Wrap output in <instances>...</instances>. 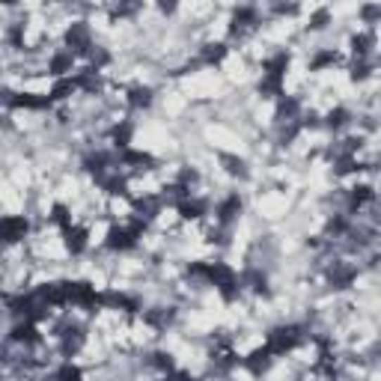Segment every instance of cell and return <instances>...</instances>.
<instances>
[{"instance_id":"cell-8","label":"cell","mask_w":381,"mask_h":381,"mask_svg":"<svg viewBox=\"0 0 381 381\" xmlns=\"http://www.w3.org/2000/svg\"><path fill=\"white\" fill-rule=\"evenodd\" d=\"M259 27V12L253 6H238L230 18V36L233 39H245L247 33H253Z\"/></svg>"},{"instance_id":"cell-36","label":"cell","mask_w":381,"mask_h":381,"mask_svg":"<svg viewBox=\"0 0 381 381\" xmlns=\"http://www.w3.org/2000/svg\"><path fill=\"white\" fill-rule=\"evenodd\" d=\"M51 224H57L60 230H66V226H72L75 221H72V212H69V206L66 202H54V206H51Z\"/></svg>"},{"instance_id":"cell-4","label":"cell","mask_w":381,"mask_h":381,"mask_svg":"<svg viewBox=\"0 0 381 381\" xmlns=\"http://www.w3.org/2000/svg\"><path fill=\"white\" fill-rule=\"evenodd\" d=\"M304 337H307V328L304 325H280V328H271L269 337H265V346H269V351L274 354V358H283V354L295 351Z\"/></svg>"},{"instance_id":"cell-27","label":"cell","mask_w":381,"mask_h":381,"mask_svg":"<svg viewBox=\"0 0 381 381\" xmlns=\"http://www.w3.org/2000/svg\"><path fill=\"white\" fill-rule=\"evenodd\" d=\"M346 200H349V212H361L363 206L375 202V190H373V185H354V188H349Z\"/></svg>"},{"instance_id":"cell-39","label":"cell","mask_w":381,"mask_h":381,"mask_svg":"<svg viewBox=\"0 0 381 381\" xmlns=\"http://www.w3.org/2000/svg\"><path fill=\"white\" fill-rule=\"evenodd\" d=\"M334 21V15H331V9H316L313 15H310V21H307V30H313V33H319V30H325L328 24Z\"/></svg>"},{"instance_id":"cell-3","label":"cell","mask_w":381,"mask_h":381,"mask_svg":"<svg viewBox=\"0 0 381 381\" xmlns=\"http://www.w3.org/2000/svg\"><path fill=\"white\" fill-rule=\"evenodd\" d=\"M146 230H149V221L141 218V214H134L129 224H113L110 226L108 235H105V247L113 250V253H125V250L137 247V241L143 238Z\"/></svg>"},{"instance_id":"cell-6","label":"cell","mask_w":381,"mask_h":381,"mask_svg":"<svg viewBox=\"0 0 381 381\" xmlns=\"http://www.w3.org/2000/svg\"><path fill=\"white\" fill-rule=\"evenodd\" d=\"M30 233V221L24 214H4L0 218V247H12Z\"/></svg>"},{"instance_id":"cell-48","label":"cell","mask_w":381,"mask_h":381,"mask_svg":"<svg viewBox=\"0 0 381 381\" xmlns=\"http://www.w3.org/2000/svg\"><path fill=\"white\" fill-rule=\"evenodd\" d=\"M57 375H63V378H78L81 370H78V366H72V363H66L63 370H57Z\"/></svg>"},{"instance_id":"cell-47","label":"cell","mask_w":381,"mask_h":381,"mask_svg":"<svg viewBox=\"0 0 381 381\" xmlns=\"http://www.w3.org/2000/svg\"><path fill=\"white\" fill-rule=\"evenodd\" d=\"M158 9L164 12V15H173V12L179 9V0H158Z\"/></svg>"},{"instance_id":"cell-22","label":"cell","mask_w":381,"mask_h":381,"mask_svg":"<svg viewBox=\"0 0 381 381\" xmlns=\"http://www.w3.org/2000/svg\"><path fill=\"white\" fill-rule=\"evenodd\" d=\"M206 209H209V202L200 200V197H194V194L176 202V212H179L182 221H200L202 214H206Z\"/></svg>"},{"instance_id":"cell-46","label":"cell","mask_w":381,"mask_h":381,"mask_svg":"<svg viewBox=\"0 0 381 381\" xmlns=\"http://www.w3.org/2000/svg\"><path fill=\"white\" fill-rule=\"evenodd\" d=\"M176 182H182V185H188L190 190H194V185L200 182V173H197V170H190V167H185V170L179 173V179H176Z\"/></svg>"},{"instance_id":"cell-25","label":"cell","mask_w":381,"mask_h":381,"mask_svg":"<svg viewBox=\"0 0 381 381\" xmlns=\"http://www.w3.org/2000/svg\"><path fill=\"white\" fill-rule=\"evenodd\" d=\"M226 54H230V45L226 42H209V45H202L197 60H200V66H221Z\"/></svg>"},{"instance_id":"cell-15","label":"cell","mask_w":381,"mask_h":381,"mask_svg":"<svg viewBox=\"0 0 381 381\" xmlns=\"http://www.w3.org/2000/svg\"><path fill=\"white\" fill-rule=\"evenodd\" d=\"M51 105H54V101L48 96H39V93H12L6 108H12V110H51Z\"/></svg>"},{"instance_id":"cell-31","label":"cell","mask_w":381,"mask_h":381,"mask_svg":"<svg viewBox=\"0 0 381 381\" xmlns=\"http://www.w3.org/2000/svg\"><path fill=\"white\" fill-rule=\"evenodd\" d=\"M238 280H241V286H247V289L257 292V295H265V298H269V280H265V274H262V271L247 269L245 274L238 277Z\"/></svg>"},{"instance_id":"cell-33","label":"cell","mask_w":381,"mask_h":381,"mask_svg":"<svg viewBox=\"0 0 381 381\" xmlns=\"http://www.w3.org/2000/svg\"><path fill=\"white\" fill-rule=\"evenodd\" d=\"M221 164H224V170L230 173V176H235V179H247L250 176V170H247V164H245V158H238V155H230V152H221Z\"/></svg>"},{"instance_id":"cell-29","label":"cell","mask_w":381,"mask_h":381,"mask_svg":"<svg viewBox=\"0 0 381 381\" xmlns=\"http://www.w3.org/2000/svg\"><path fill=\"white\" fill-rule=\"evenodd\" d=\"M131 137H134V122H129V120H120V122L110 129V143L117 146V149L131 146Z\"/></svg>"},{"instance_id":"cell-7","label":"cell","mask_w":381,"mask_h":381,"mask_svg":"<svg viewBox=\"0 0 381 381\" xmlns=\"http://www.w3.org/2000/svg\"><path fill=\"white\" fill-rule=\"evenodd\" d=\"M69 307H81L86 313L98 310V292L90 280H69Z\"/></svg>"},{"instance_id":"cell-14","label":"cell","mask_w":381,"mask_h":381,"mask_svg":"<svg viewBox=\"0 0 381 381\" xmlns=\"http://www.w3.org/2000/svg\"><path fill=\"white\" fill-rule=\"evenodd\" d=\"M60 233H63V245H66V250L72 253V257H81V253L86 250V245H90V230H86V226L72 224Z\"/></svg>"},{"instance_id":"cell-21","label":"cell","mask_w":381,"mask_h":381,"mask_svg":"<svg viewBox=\"0 0 381 381\" xmlns=\"http://www.w3.org/2000/svg\"><path fill=\"white\" fill-rule=\"evenodd\" d=\"M98 188L105 190L108 197H129V179L125 176H120V173H105V176H98Z\"/></svg>"},{"instance_id":"cell-38","label":"cell","mask_w":381,"mask_h":381,"mask_svg":"<svg viewBox=\"0 0 381 381\" xmlns=\"http://www.w3.org/2000/svg\"><path fill=\"white\" fill-rule=\"evenodd\" d=\"M349 122H351V113H349L346 108H334V110H331V113H328V117H325V125H328V129H331V131L346 129Z\"/></svg>"},{"instance_id":"cell-30","label":"cell","mask_w":381,"mask_h":381,"mask_svg":"<svg viewBox=\"0 0 381 381\" xmlns=\"http://www.w3.org/2000/svg\"><path fill=\"white\" fill-rule=\"evenodd\" d=\"M173 319H176V313H173V310H164V307L146 310V313H143V322H146L149 328H155V331H167V328L173 325Z\"/></svg>"},{"instance_id":"cell-20","label":"cell","mask_w":381,"mask_h":381,"mask_svg":"<svg viewBox=\"0 0 381 381\" xmlns=\"http://www.w3.org/2000/svg\"><path fill=\"white\" fill-rule=\"evenodd\" d=\"M113 164H117V158L110 155V152H90V155L84 158V170L93 176V179H98V176H105Z\"/></svg>"},{"instance_id":"cell-45","label":"cell","mask_w":381,"mask_h":381,"mask_svg":"<svg viewBox=\"0 0 381 381\" xmlns=\"http://www.w3.org/2000/svg\"><path fill=\"white\" fill-rule=\"evenodd\" d=\"M6 39H9V45H12V48H24V21L12 24L9 33H6Z\"/></svg>"},{"instance_id":"cell-41","label":"cell","mask_w":381,"mask_h":381,"mask_svg":"<svg viewBox=\"0 0 381 381\" xmlns=\"http://www.w3.org/2000/svg\"><path fill=\"white\" fill-rule=\"evenodd\" d=\"M358 15H361V21H363V24H370V27H375L378 18H381V6H378V4H363V6L358 9Z\"/></svg>"},{"instance_id":"cell-26","label":"cell","mask_w":381,"mask_h":381,"mask_svg":"<svg viewBox=\"0 0 381 381\" xmlns=\"http://www.w3.org/2000/svg\"><path fill=\"white\" fill-rule=\"evenodd\" d=\"M271 361H274V354L269 351V346H262V349H253V351L247 354V358L241 361V363H245L253 375H262V373H269Z\"/></svg>"},{"instance_id":"cell-37","label":"cell","mask_w":381,"mask_h":381,"mask_svg":"<svg viewBox=\"0 0 381 381\" xmlns=\"http://www.w3.org/2000/svg\"><path fill=\"white\" fill-rule=\"evenodd\" d=\"M141 6H143V0H117L110 18L113 21H117V18H131V15H137V9H141Z\"/></svg>"},{"instance_id":"cell-11","label":"cell","mask_w":381,"mask_h":381,"mask_svg":"<svg viewBox=\"0 0 381 381\" xmlns=\"http://www.w3.org/2000/svg\"><path fill=\"white\" fill-rule=\"evenodd\" d=\"M42 340H45V337L39 334V328H36V322H30V319L18 322V325L9 331V342H15V346L33 349V346H42Z\"/></svg>"},{"instance_id":"cell-44","label":"cell","mask_w":381,"mask_h":381,"mask_svg":"<svg viewBox=\"0 0 381 381\" xmlns=\"http://www.w3.org/2000/svg\"><path fill=\"white\" fill-rule=\"evenodd\" d=\"M86 57H90V66H96V69H105L108 66V63H110V54H108V51L105 48H90V54H86Z\"/></svg>"},{"instance_id":"cell-17","label":"cell","mask_w":381,"mask_h":381,"mask_svg":"<svg viewBox=\"0 0 381 381\" xmlns=\"http://www.w3.org/2000/svg\"><path fill=\"white\" fill-rule=\"evenodd\" d=\"M117 164H122V167H134V170H152V167H155V158H152L149 152L125 146V149H120Z\"/></svg>"},{"instance_id":"cell-28","label":"cell","mask_w":381,"mask_h":381,"mask_svg":"<svg viewBox=\"0 0 381 381\" xmlns=\"http://www.w3.org/2000/svg\"><path fill=\"white\" fill-rule=\"evenodd\" d=\"M152 93L149 86H129V93H125V101H129V108L131 110H146L152 108Z\"/></svg>"},{"instance_id":"cell-13","label":"cell","mask_w":381,"mask_h":381,"mask_svg":"<svg viewBox=\"0 0 381 381\" xmlns=\"http://www.w3.org/2000/svg\"><path fill=\"white\" fill-rule=\"evenodd\" d=\"M238 218H241V197L238 194H230L226 200L218 202V212H214V224H218V226L230 230Z\"/></svg>"},{"instance_id":"cell-5","label":"cell","mask_w":381,"mask_h":381,"mask_svg":"<svg viewBox=\"0 0 381 381\" xmlns=\"http://www.w3.org/2000/svg\"><path fill=\"white\" fill-rule=\"evenodd\" d=\"M63 42H66V51H72L75 57H86L93 48V30L86 21H72L66 36H63Z\"/></svg>"},{"instance_id":"cell-34","label":"cell","mask_w":381,"mask_h":381,"mask_svg":"<svg viewBox=\"0 0 381 381\" xmlns=\"http://www.w3.org/2000/svg\"><path fill=\"white\" fill-rule=\"evenodd\" d=\"M340 60H342V57H340V51L325 48V51H319V54H316V57L310 60V72H325V69H334Z\"/></svg>"},{"instance_id":"cell-19","label":"cell","mask_w":381,"mask_h":381,"mask_svg":"<svg viewBox=\"0 0 381 381\" xmlns=\"http://www.w3.org/2000/svg\"><path fill=\"white\" fill-rule=\"evenodd\" d=\"M289 120H301V101L295 96H277V110H274V122L283 125Z\"/></svg>"},{"instance_id":"cell-16","label":"cell","mask_w":381,"mask_h":381,"mask_svg":"<svg viewBox=\"0 0 381 381\" xmlns=\"http://www.w3.org/2000/svg\"><path fill=\"white\" fill-rule=\"evenodd\" d=\"M131 209H134V214H141V218L152 221V218H158V214H161V209H164V197H161V194L131 197Z\"/></svg>"},{"instance_id":"cell-40","label":"cell","mask_w":381,"mask_h":381,"mask_svg":"<svg viewBox=\"0 0 381 381\" xmlns=\"http://www.w3.org/2000/svg\"><path fill=\"white\" fill-rule=\"evenodd\" d=\"M328 233H331L334 238L349 235V233H351V221L346 218V214H334V218L328 221Z\"/></svg>"},{"instance_id":"cell-9","label":"cell","mask_w":381,"mask_h":381,"mask_svg":"<svg viewBox=\"0 0 381 381\" xmlns=\"http://www.w3.org/2000/svg\"><path fill=\"white\" fill-rule=\"evenodd\" d=\"M57 337H60V351H63V358H75V354L84 349V342H86V334L81 331L78 325H63Z\"/></svg>"},{"instance_id":"cell-12","label":"cell","mask_w":381,"mask_h":381,"mask_svg":"<svg viewBox=\"0 0 381 381\" xmlns=\"http://www.w3.org/2000/svg\"><path fill=\"white\" fill-rule=\"evenodd\" d=\"M354 280H358V265L351 262H334L331 269H328V283H331V289H349Z\"/></svg>"},{"instance_id":"cell-18","label":"cell","mask_w":381,"mask_h":381,"mask_svg":"<svg viewBox=\"0 0 381 381\" xmlns=\"http://www.w3.org/2000/svg\"><path fill=\"white\" fill-rule=\"evenodd\" d=\"M72 81H75V86H78V90L90 93V96L101 93V86H105V81H101V69H96V66H86V69H81V72L75 75Z\"/></svg>"},{"instance_id":"cell-49","label":"cell","mask_w":381,"mask_h":381,"mask_svg":"<svg viewBox=\"0 0 381 381\" xmlns=\"http://www.w3.org/2000/svg\"><path fill=\"white\" fill-rule=\"evenodd\" d=\"M0 4H4V6H15L18 0H0Z\"/></svg>"},{"instance_id":"cell-42","label":"cell","mask_w":381,"mask_h":381,"mask_svg":"<svg viewBox=\"0 0 381 381\" xmlns=\"http://www.w3.org/2000/svg\"><path fill=\"white\" fill-rule=\"evenodd\" d=\"M149 363H152V366H158L161 373H176V366H173V354H170V351H155V354L149 358Z\"/></svg>"},{"instance_id":"cell-32","label":"cell","mask_w":381,"mask_h":381,"mask_svg":"<svg viewBox=\"0 0 381 381\" xmlns=\"http://www.w3.org/2000/svg\"><path fill=\"white\" fill-rule=\"evenodd\" d=\"M363 164L358 161V155H349V152H340L334 155V173L337 176H351V173H361Z\"/></svg>"},{"instance_id":"cell-24","label":"cell","mask_w":381,"mask_h":381,"mask_svg":"<svg viewBox=\"0 0 381 381\" xmlns=\"http://www.w3.org/2000/svg\"><path fill=\"white\" fill-rule=\"evenodd\" d=\"M75 57L72 51H57V54H51V60H48V75L51 78H66V75L75 69Z\"/></svg>"},{"instance_id":"cell-10","label":"cell","mask_w":381,"mask_h":381,"mask_svg":"<svg viewBox=\"0 0 381 381\" xmlns=\"http://www.w3.org/2000/svg\"><path fill=\"white\" fill-rule=\"evenodd\" d=\"M98 307L105 310H122V313H137L141 310V301L125 295V292H98Z\"/></svg>"},{"instance_id":"cell-2","label":"cell","mask_w":381,"mask_h":381,"mask_svg":"<svg viewBox=\"0 0 381 381\" xmlns=\"http://www.w3.org/2000/svg\"><path fill=\"white\" fill-rule=\"evenodd\" d=\"M289 63H292V54L289 51H280L262 63V78H259V96L262 98H277L283 96V84H286V72H289Z\"/></svg>"},{"instance_id":"cell-23","label":"cell","mask_w":381,"mask_h":381,"mask_svg":"<svg viewBox=\"0 0 381 381\" xmlns=\"http://www.w3.org/2000/svg\"><path fill=\"white\" fill-rule=\"evenodd\" d=\"M351 57L354 60H370L373 57V48H375V33L373 30H363V33H354L351 39Z\"/></svg>"},{"instance_id":"cell-35","label":"cell","mask_w":381,"mask_h":381,"mask_svg":"<svg viewBox=\"0 0 381 381\" xmlns=\"http://www.w3.org/2000/svg\"><path fill=\"white\" fill-rule=\"evenodd\" d=\"M78 86H75V81L72 78H54V86H51V93H48V98L51 101H66Z\"/></svg>"},{"instance_id":"cell-1","label":"cell","mask_w":381,"mask_h":381,"mask_svg":"<svg viewBox=\"0 0 381 381\" xmlns=\"http://www.w3.org/2000/svg\"><path fill=\"white\" fill-rule=\"evenodd\" d=\"M188 274H190V277H200V280H206L209 286H214V289L221 292V298H224L226 304H233V301L241 295L238 274H235L226 262H190V265H188Z\"/></svg>"},{"instance_id":"cell-43","label":"cell","mask_w":381,"mask_h":381,"mask_svg":"<svg viewBox=\"0 0 381 381\" xmlns=\"http://www.w3.org/2000/svg\"><path fill=\"white\" fill-rule=\"evenodd\" d=\"M373 75V60H354L351 63V81H366Z\"/></svg>"}]
</instances>
